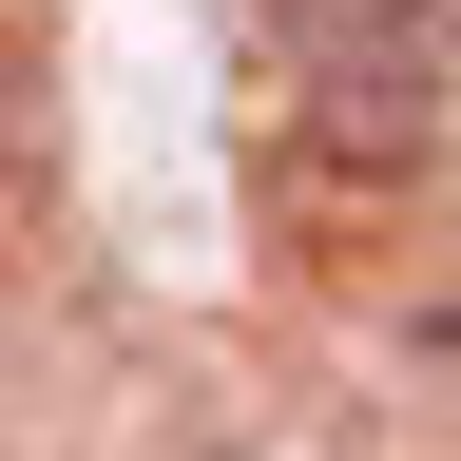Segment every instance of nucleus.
Segmentation results:
<instances>
[{"label":"nucleus","mask_w":461,"mask_h":461,"mask_svg":"<svg viewBox=\"0 0 461 461\" xmlns=\"http://www.w3.org/2000/svg\"><path fill=\"white\" fill-rule=\"evenodd\" d=\"M39 173V39H20V0H0V193Z\"/></svg>","instance_id":"f03ea898"},{"label":"nucleus","mask_w":461,"mask_h":461,"mask_svg":"<svg viewBox=\"0 0 461 461\" xmlns=\"http://www.w3.org/2000/svg\"><path fill=\"white\" fill-rule=\"evenodd\" d=\"M308 77L384 135H442L461 96V0H308Z\"/></svg>","instance_id":"f257e3e1"}]
</instances>
